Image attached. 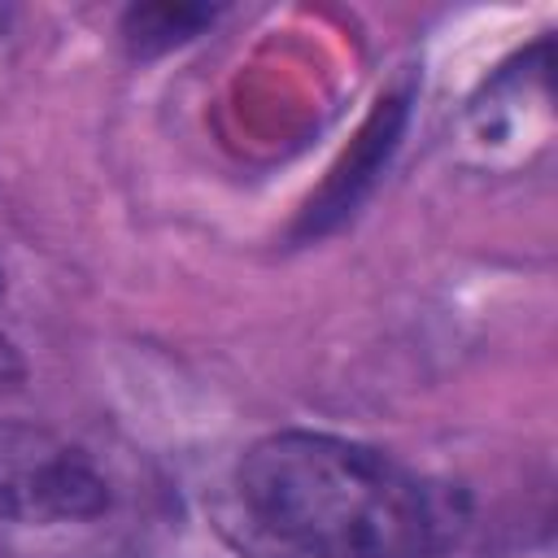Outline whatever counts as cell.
Masks as SVG:
<instances>
[{"label": "cell", "instance_id": "obj_1", "mask_svg": "<svg viewBox=\"0 0 558 558\" xmlns=\"http://www.w3.org/2000/svg\"><path fill=\"white\" fill-rule=\"evenodd\" d=\"M235 488L270 536L310 558H436L466 523L449 484L327 432L262 436Z\"/></svg>", "mask_w": 558, "mask_h": 558}, {"label": "cell", "instance_id": "obj_2", "mask_svg": "<svg viewBox=\"0 0 558 558\" xmlns=\"http://www.w3.org/2000/svg\"><path fill=\"white\" fill-rule=\"evenodd\" d=\"M109 506L92 458L44 427L0 423V519H92Z\"/></svg>", "mask_w": 558, "mask_h": 558}, {"label": "cell", "instance_id": "obj_3", "mask_svg": "<svg viewBox=\"0 0 558 558\" xmlns=\"http://www.w3.org/2000/svg\"><path fill=\"white\" fill-rule=\"evenodd\" d=\"M22 375V362H17V353H13V344L0 336V388H9L13 379Z\"/></svg>", "mask_w": 558, "mask_h": 558}, {"label": "cell", "instance_id": "obj_4", "mask_svg": "<svg viewBox=\"0 0 558 558\" xmlns=\"http://www.w3.org/2000/svg\"><path fill=\"white\" fill-rule=\"evenodd\" d=\"M9 22H13V9H9V4H0V35L9 31Z\"/></svg>", "mask_w": 558, "mask_h": 558}]
</instances>
